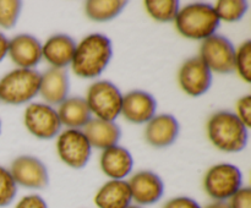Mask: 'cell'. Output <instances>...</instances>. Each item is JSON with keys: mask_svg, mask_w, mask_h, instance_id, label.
Listing matches in <instances>:
<instances>
[{"mask_svg": "<svg viewBox=\"0 0 251 208\" xmlns=\"http://www.w3.org/2000/svg\"><path fill=\"white\" fill-rule=\"evenodd\" d=\"M112 55V42L107 36L88 34L76 46L71 68L74 73L81 78L98 77L108 66Z\"/></svg>", "mask_w": 251, "mask_h": 208, "instance_id": "obj_1", "label": "cell"}, {"mask_svg": "<svg viewBox=\"0 0 251 208\" xmlns=\"http://www.w3.org/2000/svg\"><path fill=\"white\" fill-rule=\"evenodd\" d=\"M21 7L19 0H0V27L12 28L19 20Z\"/></svg>", "mask_w": 251, "mask_h": 208, "instance_id": "obj_25", "label": "cell"}, {"mask_svg": "<svg viewBox=\"0 0 251 208\" xmlns=\"http://www.w3.org/2000/svg\"><path fill=\"white\" fill-rule=\"evenodd\" d=\"M7 54L19 69H33L42 60V44L31 34H19L9 41Z\"/></svg>", "mask_w": 251, "mask_h": 208, "instance_id": "obj_14", "label": "cell"}, {"mask_svg": "<svg viewBox=\"0 0 251 208\" xmlns=\"http://www.w3.org/2000/svg\"><path fill=\"white\" fill-rule=\"evenodd\" d=\"M86 102L97 119L114 121L122 112L123 94L110 81H97L88 87Z\"/></svg>", "mask_w": 251, "mask_h": 208, "instance_id": "obj_5", "label": "cell"}, {"mask_svg": "<svg viewBox=\"0 0 251 208\" xmlns=\"http://www.w3.org/2000/svg\"><path fill=\"white\" fill-rule=\"evenodd\" d=\"M163 208H201V206L194 198L180 196L169 200L163 206Z\"/></svg>", "mask_w": 251, "mask_h": 208, "instance_id": "obj_31", "label": "cell"}, {"mask_svg": "<svg viewBox=\"0 0 251 208\" xmlns=\"http://www.w3.org/2000/svg\"><path fill=\"white\" fill-rule=\"evenodd\" d=\"M17 185L6 168L0 165V207L9 206L15 200Z\"/></svg>", "mask_w": 251, "mask_h": 208, "instance_id": "obj_27", "label": "cell"}, {"mask_svg": "<svg viewBox=\"0 0 251 208\" xmlns=\"http://www.w3.org/2000/svg\"><path fill=\"white\" fill-rule=\"evenodd\" d=\"M83 134L87 137L91 147L100 149L109 148L119 142L122 131L114 121H105L95 117L83 127Z\"/></svg>", "mask_w": 251, "mask_h": 208, "instance_id": "obj_19", "label": "cell"}, {"mask_svg": "<svg viewBox=\"0 0 251 208\" xmlns=\"http://www.w3.org/2000/svg\"><path fill=\"white\" fill-rule=\"evenodd\" d=\"M205 208H229V205H228V202H223V201H215V202L206 206Z\"/></svg>", "mask_w": 251, "mask_h": 208, "instance_id": "obj_33", "label": "cell"}, {"mask_svg": "<svg viewBox=\"0 0 251 208\" xmlns=\"http://www.w3.org/2000/svg\"><path fill=\"white\" fill-rule=\"evenodd\" d=\"M69 76L65 69L50 68L41 75L38 94L42 95L47 104L59 105L68 98Z\"/></svg>", "mask_w": 251, "mask_h": 208, "instance_id": "obj_15", "label": "cell"}, {"mask_svg": "<svg viewBox=\"0 0 251 208\" xmlns=\"http://www.w3.org/2000/svg\"><path fill=\"white\" fill-rule=\"evenodd\" d=\"M56 151L63 163L74 169H81L90 161L92 147L82 130L68 129L58 136Z\"/></svg>", "mask_w": 251, "mask_h": 208, "instance_id": "obj_8", "label": "cell"}, {"mask_svg": "<svg viewBox=\"0 0 251 208\" xmlns=\"http://www.w3.org/2000/svg\"><path fill=\"white\" fill-rule=\"evenodd\" d=\"M56 112L61 125H65L69 129L80 130L92 119L87 102L82 97L66 98L61 104H59Z\"/></svg>", "mask_w": 251, "mask_h": 208, "instance_id": "obj_21", "label": "cell"}, {"mask_svg": "<svg viewBox=\"0 0 251 208\" xmlns=\"http://www.w3.org/2000/svg\"><path fill=\"white\" fill-rule=\"evenodd\" d=\"M0 130H1V122H0Z\"/></svg>", "mask_w": 251, "mask_h": 208, "instance_id": "obj_35", "label": "cell"}, {"mask_svg": "<svg viewBox=\"0 0 251 208\" xmlns=\"http://www.w3.org/2000/svg\"><path fill=\"white\" fill-rule=\"evenodd\" d=\"M100 163V169L108 178L112 180H123L131 173L134 159L126 148L115 144L103 149Z\"/></svg>", "mask_w": 251, "mask_h": 208, "instance_id": "obj_18", "label": "cell"}, {"mask_svg": "<svg viewBox=\"0 0 251 208\" xmlns=\"http://www.w3.org/2000/svg\"><path fill=\"white\" fill-rule=\"evenodd\" d=\"M200 58L211 71L230 73L235 70V49L232 42L222 34H213L203 39Z\"/></svg>", "mask_w": 251, "mask_h": 208, "instance_id": "obj_7", "label": "cell"}, {"mask_svg": "<svg viewBox=\"0 0 251 208\" xmlns=\"http://www.w3.org/2000/svg\"><path fill=\"white\" fill-rule=\"evenodd\" d=\"M179 135V122L173 115H154L147 122L145 137L151 146L157 148L171 146Z\"/></svg>", "mask_w": 251, "mask_h": 208, "instance_id": "obj_16", "label": "cell"}, {"mask_svg": "<svg viewBox=\"0 0 251 208\" xmlns=\"http://www.w3.org/2000/svg\"><path fill=\"white\" fill-rule=\"evenodd\" d=\"M125 5L126 1L122 0H91L85 4V11L93 21H109L124 10Z\"/></svg>", "mask_w": 251, "mask_h": 208, "instance_id": "obj_22", "label": "cell"}, {"mask_svg": "<svg viewBox=\"0 0 251 208\" xmlns=\"http://www.w3.org/2000/svg\"><path fill=\"white\" fill-rule=\"evenodd\" d=\"M176 27L185 38L206 39L216 34L220 19L212 5L193 2L179 10L176 17Z\"/></svg>", "mask_w": 251, "mask_h": 208, "instance_id": "obj_3", "label": "cell"}, {"mask_svg": "<svg viewBox=\"0 0 251 208\" xmlns=\"http://www.w3.org/2000/svg\"><path fill=\"white\" fill-rule=\"evenodd\" d=\"M145 7L150 16L159 22L174 21L180 10L176 0H147Z\"/></svg>", "mask_w": 251, "mask_h": 208, "instance_id": "obj_23", "label": "cell"}, {"mask_svg": "<svg viewBox=\"0 0 251 208\" xmlns=\"http://www.w3.org/2000/svg\"><path fill=\"white\" fill-rule=\"evenodd\" d=\"M127 208H141V207H140V206H134V205H130L129 207H127Z\"/></svg>", "mask_w": 251, "mask_h": 208, "instance_id": "obj_34", "label": "cell"}, {"mask_svg": "<svg viewBox=\"0 0 251 208\" xmlns=\"http://www.w3.org/2000/svg\"><path fill=\"white\" fill-rule=\"evenodd\" d=\"M127 185L131 192L132 201L140 206L153 205L163 197V180L153 171H137L130 178Z\"/></svg>", "mask_w": 251, "mask_h": 208, "instance_id": "obj_12", "label": "cell"}, {"mask_svg": "<svg viewBox=\"0 0 251 208\" xmlns=\"http://www.w3.org/2000/svg\"><path fill=\"white\" fill-rule=\"evenodd\" d=\"M41 73L34 69H15L0 80V100L21 105L33 99L39 92Z\"/></svg>", "mask_w": 251, "mask_h": 208, "instance_id": "obj_4", "label": "cell"}, {"mask_svg": "<svg viewBox=\"0 0 251 208\" xmlns=\"http://www.w3.org/2000/svg\"><path fill=\"white\" fill-rule=\"evenodd\" d=\"M237 115L245 126H251V95L247 94L240 98L237 103Z\"/></svg>", "mask_w": 251, "mask_h": 208, "instance_id": "obj_29", "label": "cell"}, {"mask_svg": "<svg viewBox=\"0 0 251 208\" xmlns=\"http://www.w3.org/2000/svg\"><path fill=\"white\" fill-rule=\"evenodd\" d=\"M127 181L109 180L97 191L95 203L98 208H127L131 205Z\"/></svg>", "mask_w": 251, "mask_h": 208, "instance_id": "obj_20", "label": "cell"}, {"mask_svg": "<svg viewBox=\"0 0 251 208\" xmlns=\"http://www.w3.org/2000/svg\"><path fill=\"white\" fill-rule=\"evenodd\" d=\"M203 187L212 200L227 202L243 187L242 171L229 163L216 164L206 173Z\"/></svg>", "mask_w": 251, "mask_h": 208, "instance_id": "obj_6", "label": "cell"}, {"mask_svg": "<svg viewBox=\"0 0 251 208\" xmlns=\"http://www.w3.org/2000/svg\"><path fill=\"white\" fill-rule=\"evenodd\" d=\"M76 42L68 34H54L42 46V58L51 68L65 69L71 65L76 50Z\"/></svg>", "mask_w": 251, "mask_h": 208, "instance_id": "obj_17", "label": "cell"}, {"mask_svg": "<svg viewBox=\"0 0 251 208\" xmlns=\"http://www.w3.org/2000/svg\"><path fill=\"white\" fill-rule=\"evenodd\" d=\"M235 70L247 82L251 81V41H247L235 50Z\"/></svg>", "mask_w": 251, "mask_h": 208, "instance_id": "obj_26", "label": "cell"}, {"mask_svg": "<svg viewBox=\"0 0 251 208\" xmlns=\"http://www.w3.org/2000/svg\"><path fill=\"white\" fill-rule=\"evenodd\" d=\"M7 51H9V39L4 34L0 33V63L7 55Z\"/></svg>", "mask_w": 251, "mask_h": 208, "instance_id": "obj_32", "label": "cell"}, {"mask_svg": "<svg viewBox=\"0 0 251 208\" xmlns=\"http://www.w3.org/2000/svg\"><path fill=\"white\" fill-rule=\"evenodd\" d=\"M207 136L220 151L237 153L247 146L248 127L235 113L221 110L208 119Z\"/></svg>", "mask_w": 251, "mask_h": 208, "instance_id": "obj_2", "label": "cell"}, {"mask_svg": "<svg viewBox=\"0 0 251 208\" xmlns=\"http://www.w3.org/2000/svg\"><path fill=\"white\" fill-rule=\"evenodd\" d=\"M24 121L26 129L33 136L50 139L59 134L61 122L58 112L46 103H31L25 110Z\"/></svg>", "mask_w": 251, "mask_h": 208, "instance_id": "obj_9", "label": "cell"}, {"mask_svg": "<svg viewBox=\"0 0 251 208\" xmlns=\"http://www.w3.org/2000/svg\"><path fill=\"white\" fill-rule=\"evenodd\" d=\"M15 208H48V206H47V202L41 196L32 193V195L24 196L17 202Z\"/></svg>", "mask_w": 251, "mask_h": 208, "instance_id": "obj_30", "label": "cell"}, {"mask_svg": "<svg viewBox=\"0 0 251 208\" xmlns=\"http://www.w3.org/2000/svg\"><path fill=\"white\" fill-rule=\"evenodd\" d=\"M229 208H251L250 187H242L229 198Z\"/></svg>", "mask_w": 251, "mask_h": 208, "instance_id": "obj_28", "label": "cell"}, {"mask_svg": "<svg viewBox=\"0 0 251 208\" xmlns=\"http://www.w3.org/2000/svg\"><path fill=\"white\" fill-rule=\"evenodd\" d=\"M179 85L186 94L200 97L210 90L212 85V71L207 68L200 56L188 59L179 70Z\"/></svg>", "mask_w": 251, "mask_h": 208, "instance_id": "obj_11", "label": "cell"}, {"mask_svg": "<svg viewBox=\"0 0 251 208\" xmlns=\"http://www.w3.org/2000/svg\"><path fill=\"white\" fill-rule=\"evenodd\" d=\"M10 174L16 185L41 190L48 185V169L33 156H20L11 163Z\"/></svg>", "mask_w": 251, "mask_h": 208, "instance_id": "obj_10", "label": "cell"}, {"mask_svg": "<svg viewBox=\"0 0 251 208\" xmlns=\"http://www.w3.org/2000/svg\"><path fill=\"white\" fill-rule=\"evenodd\" d=\"M248 1L245 0H222L213 6L218 19L226 22H235L243 19L248 11Z\"/></svg>", "mask_w": 251, "mask_h": 208, "instance_id": "obj_24", "label": "cell"}, {"mask_svg": "<svg viewBox=\"0 0 251 208\" xmlns=\"http://www.w3.org/2000/svg\"><path fill=\"white\" fill-rule=\"evenodd\" d=\"M157 102L145 91H131L123 95V116L132 124H146L156 114Z\"/></svg>", "mask_w": 251, "mask_h": 208, "instance_id": "obj_13", "label": "cell"}]
</instances>
